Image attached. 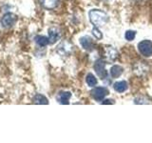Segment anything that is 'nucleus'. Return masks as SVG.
I'll return each mask as SVG.
<instances>
[{"instance_id": "obj_18", "label": "nucleus", "mask_w": 152, "mask_h": 143, "mask_svg": "<svg viewBox=\"0 0 152 143\" xmlns=\"http://www.w3.org/2000/svg\"><path fill=\"white\" fill-rule=\"evenodd\" d=\"M91 32H92L93 36H94L95 38H96V39H98V40L102 39V37H103V33H102L101 32H100V30L98 29V27H94V28L92 29Z\"/></svg>"}, {"instance_id": "obj_13", "label": "nucleus", "mask_w": 152, "mask_h": 143, "mask_svg": "<svg viewBox=\"0 0 152 143\" xmlns=\"http://www.w3.org/2000/svg\"><path fill=\"white\" fill-rule=\"evenodd\" d=\"M123 72H124L123 67L119 66V65H114L111 67V69H110V74L113 78H117V77H119V76L122 75Z\"/></svg>"}, {"instance_id": "obj_6", "label": "nucleus", "mask_w": 152, "mask_h": 143, "mask_svg": "<svg viewBox=\"0 0 152 143\" xmlns=\"http://www.w3.org/2000/svg\"><path fill=\"white\" fill-rule=\"evenodd\" d=\"M71 51H72V45L68 41H63L58 47H57V52L62 56L69 55L71 54Z\"/></svg>"}, {"instance_id": "obj_16", "label": "nucleus", "mask_w": 152, "mask_h": 143, "mask_svg": "<svg viewBox=\"0 0 152 143\" xmlns=\"http://www.w3.org/2000/svg\"><path fill=\"white\" fill-rule=\"evenodd\" d=\"M86 81H87V84L91 88H94L95 86L97 85V82H98L97 78L93 75V74H90V73L88 74L87 77H86Z\"/></svg>"}, {"instance_id": "obj_10", "label": "nucleus", "mask_w": 152, "mask_h": 143, "mask_svg": "<svg viewBox=\"0 0 152 143\" xmlns=\"http://www.w3.org/2000/svg\"><path fill=\"white\" fill-rule=\"evenodd\" d=\"M41 6L46 10H53L59 4V0H39Z\"/></svg>"}, {"instance_id": "obj_7", "label": "nucleus", "mask_w": 152, "mask_h": 143, "mask_svg": "<svg viewBox=\"0 0 152 143\" xmlns=\"http://www.w3.org/2000/svg\"><path fill=\"white\" fill-rule=\"evenodd\" d=\"M61 38V31L56 27H51L49 30L50 43H55Z\"/></svg>"}, {"instance_id": "obj_11", "label": "nucleus", "mask_w": 152, "mask_h": 143, "mask_svg": "<svg viewBox=\"0 0 152 143\" xmlns=\"http://www.w3.org/2000/svg\"><path fill=\"white\" fill-rule=\"evenodd\" d=\"M71 97V93L70 92H60L57 94L56 99L60 104H69V100Z\"/></svg>"}, {"instance_id": "obj_8", "label": "nucleus", "mask_w": 152, "mask_h": 143, "mask_svg": "<svg viewBox=\"0 0 152 143\" xmlns=\"http://www.w3.org/2000/svg\"><path fill=\"white\" fill-rule=\"evenodd\" d=\"M80 44L83 47V49L86 51H91L93 49V40L91 39V37H89L88 35L82 36L80 38Z\"/></svg>"}, {"instance_id": "obj_19", "label": "nucleus", "mask_w": 152, "mask_h": 143, "mask_svg": "<svg viewBox=\"0 0 152 143\" xmlns=\"http://www.w3.org/2000/svg\"><path fill=\"white\" fill-rule=\"evenodd\" d=\"M135 103L136 104H146V103H148L146 101V98L145 97H137L136 99H135Z\"/></svg>"}, {"instance_id": "obj_14", "label": "nucleus", "mask_w": 152, "mask_h": 143, "mask_svg": "<svg viewBox=\"0 0 152 143\" xmlns=\"http://www.w3.org/2000/svg\"><path fill=\"white\" fill-rule=\"evenodd\" d=\"M34 40L36 42V44L40 47H46L50 43L49 38L44 36V35H37V36H35Z\"/></svg>"}, {"instance_id": "obj_15", "label": "nucleus", "mask_w": 152, "mask_h": 143, "mask_svg": "<svg viewBox=\"0 0 152 143\" xmlns=\"http://www.w3.org/2000/svg\"><path fill=\"white\" fill-rule=\"evenodd\" d=\"M32 101L34 104H49V100L45 97V95L37 94L34 97H33Z\"/></svg>"}, {"instance_id": "obj_3", "label": "nucleus", "mask_w": 152, "mask_h": 143, "mask_svg": "<svg viewBox=\"0 0 152 143\" xmlns=\"http://www.w3.org/2000/svg\"><path fill=\"white\" fill-rule=\"evenodd\" d=\"M138 51L145 57H150L152 55V42L150 40H142L138 44Z\"/></svg>"}, {"instance_id": "obj_4", "label": "nucleus", "mask_w": 152, "mask_h": 143, "mask_svg": "<svg viewBox=\"0 0 152 143\" xmlns=\"http://www.w3.org/2000/svg\"><path fill=\"white\" fill-rule=\"evenodd\" d=\"M91 97L96 101H102V100L109 94V91L107 87H95L90 92Z\"/></svg>"}, {"instance_id": "obj_9", "label": "nucleus", "mask_w": 152, "mask_h": 143, "mask_svg": "<svg viewBox=\"0 0 152 143\" xmlns=\"http://www.w3.org/2000/svg\"><path fill=\"white\" fill-rule=\"evenodd\" d=\"M104 52H106V56H107V58L108 60L114 61V60H116L118 58V55H118V51L114 47L107 46L106 48V50H104Z\"/></svg>"}, {"instance_id": "obj_12", "label": "nucleus", "mask_w": 152, "mask_h": 143, "mask_svg": "<svg viewBox=\"0 0 152 143\" xmlns=\"http://www.w3.org/2000/svg\"><path fill=\"white\" fill-rule=\"evenodd\" d=\"M127 88H128V85L126 83V81H124V80L117 81V82L113 84V89L115 90L117 93H120V94L125 93L127 90Z\"/></svg>"}, {"instance_id": "obj_5", "label": "nucleus", "mask_w": 152, "mask_h": 143, "mask_svg": "<svg viewBox=\"0 0 152 143\" xmlns=\"http://www.w3.org/2000/svg\"><path fill=\"white\" fill-rule=\"evenodd\" d=\"M17 20V16L12 13H8L4 14L1 18V24L4 28H11L14 25V23Z\"/></svg>"}, {"instance_id": "obj_20", "label": "nucleus", "mask_w": 152, "mask_h": 143, "mask_svg": "<svg viewBox=\"0 0 152 143\" xmlns=\"http://www.w3.org/2000/svg\"><path fill=\"white\" fill-rule=\"evenodd\" d=\"M103 104H113V100L112 99H106L104 101L102 102Z\"/></svg>"}, {"instance_id": "obj_2", "label": "nucleus", "mask_w": 152, "mask_h": 143, "mask_svg": "<svg viewBox=\"0 0 152 143\" xmlns=\"http://www.w3.org/2000/svg\"><path fill=\"white\" fill-rule=\"evenodd\" d=\"M106 61L103 59H98L95 61V63L93 65V68L95 73L97 74V75L99 76L101 79H106L108 75L107 71L106 70Z\"/></svg>"}, {"instance_id": "obj_17", "label": "nucleus", "mask_w": 152, "mask_h": 143, "mask_svg": "<svg viewBox=\"0 0 152 143\" xmlns=\"http://www.w3.org/2000/svg\"><path fill=\"white\" fill-rule=\"evenodd\" d=\"M136 36V32L135 31H126L125 33V38L127 41H132L134 40Z\"/></svg>"}, {"instance_id": "obj_1", "label": "nucleus", "mask_w": 152, "mask_h": 143, "mask_svg": "<svg viewBox=\"0 0 152 143\" xmlns=\"http://www.w3.org/2000/svg\"><path fill=\"white\" fill-rule=\"evenodd\" d=\"M88 16L90 22H91V24L94 27H101L106 25L109 20L107 13L102 11V10H98V9L91 10L88 13Z\"/></svg>"}]
</instances>
